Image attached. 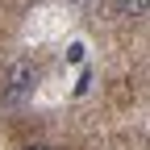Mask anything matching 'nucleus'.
<instances>
[{
  "label": "nucleus",
  "mask_w": 150,
  "mask_h": 150,
  "mask_svg": "<svg viewBox=\"0 0 150 150\" xmlns=\"http://www.w3.org/2000/svg\"><path fill=\"white\" fill-rule=\"evenodd\" d=\"M25 150H54V146H46V142H33V146H25Z\"/></svg>",
  "instance_id": "obj_4"
},
{
  "label": "nucleus",
  "mask_w": 150,
  "mask_h": 150,
  "mask_svg": "<svg viewBox=\"0 0 150 150\" xmlns=\"http://www.w3.org/2000/svg\"><path fill=\"white\" fill-rule=\"evenodd\" d=\"M79 59H83V46H79V42H75V46L67 50V63H79Z\"/></svg>",
  "instance_id": "obj_3"
},
{
  "label": "nucleus",
  "mask_w": 150,
  "mask_h": 150,
  "mask_svg": "<svg viewBox=\"0 0 150 150\" xmlns=\"http://www.w3.org/2000/svg\"><path fill=\"white\" fill-rule=\"evenodd\" d=\"M150 8V0H117V17H125V21H142Z\"/></svg>",
  "instance_id": "obj_2"
},
{
  "label": "nucleus",
  "mask_w": 150,
  "mask_h": 150,
  "mask_svg": "<svg viewBox=\"0 0 150 150\" xmlns=\"http://www.w3.org/2000/svg\"><path fill=\"white\" fill-rule=\"evenodd\" d=\"M33 88H38V67H33V59H13L8 71H4V100L13 104V100L29 96Z\"/></svg>",
  "instance_id": "obj_1"
}]
</instances>
